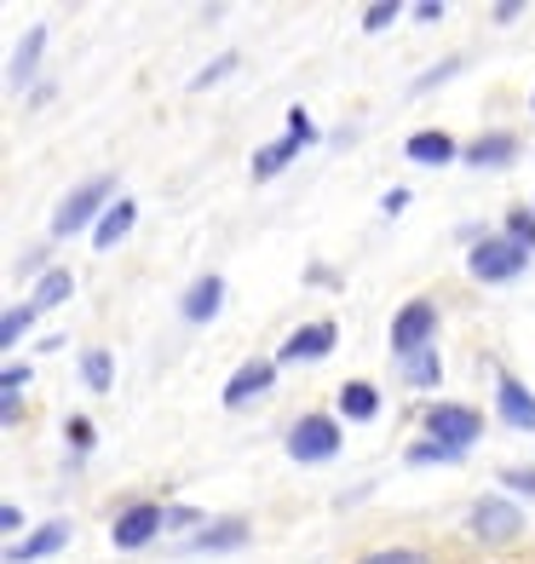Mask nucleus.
Wrapping results in <instances>:
<instances>
[{
	"label": "nucleus",
	"mask_w": 535,
	"mask_h": 564,
	"mask_svg": "<svg viewBox=\"0 0 535 564\" xmlns=\"http://www.w3.org/2000/svg\"><path fill=\"white\" fill-rule=\"evenodd\" d=\"M467 265H472L478 282H513V276L529 265V253H524L513 237H490V242H478V248H472V260H467Z\"/></svg>",
	"instance_id": "f257e3e1"
},
{
	"label": "nucleus",
	"mask_w": 535,
	"mask_h": 564,
	"mask_svg": "<svg viewBox=\"0 0 535 564\" xmlns=\"http://www.w3.org/2000/svg\"><path fill=\"white\" fill-rule=\"evenodd\" d=\"M110 191H116V178H110V173L87 178V185L75 191V196L64 202V208L53 214V237H75V230H81V225H92V214H98V208H105V202H110Z\"/></svg>",
	"instance_id": "f03ea898"
},
{
	"label": "nucleus",
	"mask_w": 535,
	"mask_h": 564,
	"mask_svg": "<svg viewBox=\"0 0 535 564\" xmlns=\"http://www.w3.org/2000/svg\"><path fill=\"white\" fill-rule=\"evenodd\" d=\"M432 328H438V305L432 300H410L392 323V351L410 357V351H426L432 346Z\"/></svg>",
	"instance_id": "7ed1b4c3"
},
{
	"label": "nucleus",
	"mask_w": 535,
	"mask_h": 564,
	"mask_svg": "<svg viewBox=\"0 0 535 564\" xmlns=\"http://www.w3.org/2000/svg\"><path fill=\"white\" fill-rule=\"evenodd\" d=\"M426 432L438 444H455V449H467L478 432H483V421H478V409H461V403H438V409H426Z\"/></svg>",
	"instance_id": "20e7f679"
},
{
	"label": "nucleus",
	"mask_w": 535,
	"mask_h": 564,
	"mask_svg": "<svg viewBox=\"0 0 535 564\" xmlns=\"http://www.w3.org/2000/svg\"><path fill=\"white\" fill-rule=\"evenodd\" d=\"M340 449V426L328 421V415H305L294 432H288V455L294 460H328Z\"/></svg>",
	"instance_id": "39448f33"
},
{
	"label": "nucleus",
	"mask_w": 535,
	"mask_h": 564,
	"mask_svg": "<svg viewBox=\"0 0 535 564\" xmlns=\"http://www.w3.org/2000/svg\"><path fill=\"white\" fill-rule=\"evenodd\" d=\"M524 530V519H518V507L513 501H478L472 507V535L478 542H513V535Z\"/></svg>",
	"instance_id": "423d86ee"
},
{
	"label": "nucleus",
	"mask_w": 535,
	"mask_h": 564,
	"mask_svg": "<svg viewBox=\"0 0 535 564\" xmlns=\"http://www.w3.org/2000/svg\"><path fill=\"white\" fill-rule=\"evenodd\" d=\"M162 524H167V512L144 501V507H127L121 519H116V530H110V535H116V547H144Z\"/></svg>",
	"instance_id": "0eeeda50"
},
{
	"label": "nucleus",
	"mask_w": 535,
	"mask_h": 564,
	"mask_svg": "<svg viewBox=\"0 0 535 564\" xmlns=\"http://www.w3.org/2000/svg\"><path fill=\"white\" fill-rule=\"evenodd\" d=\"M335 323H305V328H294V335H288V346H283V364H305V357H312V364H317V357H328V351H335Z\"/></svg>",
	"instance_id": "6e6552de"
},
{
	"label": "nucleus",
	"mask_w": 535,
	"mask_h": 564,
	"mask_svg": "<svg viewBox=\"0 0 535 564\" xmlns=\"http://www.w3.org/2000/svg\"><path fill=\"white\" fill-rule=\"evenodd\" d=\"M271 380H276V364H260V357H253V364H242V369L231 375V387H225V403L242 409V403H253L260 392H271Z\"/></svg>",
	"instance_id": "1a4fd4ad"
},
{
	"label": "nucleus",
	"mask_w": 535,
	"mask_h": 564,
	"mask_svg": "<svg viewBox=\"0 0 535 564\" xmlns=\"http://www.w3.org/2000/svg\"><path fill=\"white\" fill-rule=\"evenodd\" d=\"M403 156L421 162V167H444V162H455V139L449 133H415L403 144Z\"/></svg>",
	"instance_id": "9d476101"
},
{
	"label": "nucleus",
	"mask_w": 535,
	"mask_h": 564,
	"mask_svg": "<svg viewBox=\"0 0 535 564\" xmlns=\"http://www.w3.org/2000/svg\"><path fill=\"white\" fill-rule=\"evenodd\" d=\"M495 398H501V415H506V421L524 426V432H535V392H524L518 380L501 375V392H495Z\"/></svg>",
	"instance_id": "9b49d317"
},
{
	"label": "nucleus",
	"mask_w": 535,
	"mask_h": 564,
	"mask_svg": "<svg viewBox=\"0 0 535 564\" xmlns=\"http://www.w3.org/2000/svg\"><path fill=\"white\" fill-rule=\"evenodd\" d=\"M64 542H69V524H46L41 535H30V542H18L7 558H12V564H35V558H46V553H58Z\"/></svg>",
	"instance_id": "f8f14e48"
},
{
	"label": "nucleus",
	"mask_w": 535,
	"mask_h": 564,
	"mask_svg": "<svg viewBox=\"0 0 535 564\" xmlns=\"http://www.w3.org/2000/svg\"><path fill=\"white\" fill-rule=\"evenodd\" d=\"M513 156H518V139H513V133H490V139H478V144L467 150L472 167H506Z\"/></svg>",
	"instance_id": "ddd939ff"
},
{
	"label": "nucleus",
	"mask_w": 535,
	"mask_h": 564,
	"mask_svg": "<svg viewBox=\"0 0 535 564\" xmlns=\"http://www.w3.org/2000/svg\"><path fill=\"white\" fill-rule=\"evenodd\" d=\"M133 219H139V208H133V202H110V208H105V219H98V248H116L121 237H127V230H133Z\"/></svg>",
	"instance_id": "4468645a"
},
{
	"label": "nucleus",
	"mask_w": 535,
	"mask_h": 564,
	"mask_svg": "<svg viewBox=\"0 0 535 564\" xmlns=\"http://www.w3.org/2000/svg\"><path fill=\"white\" fill-rule=\"evenodd\" d=\"M219 300H225V282H219V276H201L196 289L185 294V317H190V323H208V317L219 312Z\"/></svg>",
	"instance_id": "2eb2a0df"
},
{
	"label": "nucleus",
	"mask_w": 535,
	"mask_h": 564,
	"mask_svg": "<svg viewBox=\"0 0 535 564\" xmlns=\"http://www.w3.org/2000/svg\"><path fill=\"white\" fill-rule=\"evenodd\" d=\"M374 409H380V398H374L369 380H351V387H340V415H346V421H374Z\"/></svg>",
	"instance_id": "dca6fc26"
},
{
	"label": "nucleus",
	"mask_w": 535,
	"mask_h": 564,
	"mask_svg": "<svg viewBox=\"0 0 535 564\" xmlns=\"http://www.w3.org/2000/svg\"><path fill=\"white\" fill-rule=\"evenodd\" d=\"M69 289H75V276H69V271H46L30 305H35V312H53V305H64V300H69Z\"/></svg>",
	"instance_id": "f3484780"
},
{
	"label": "nucleus",
	"mask_w": 535,
	"mask_h": 564,
	"mask_svg": "<svg viewBox=\"0 0 535 564\" xmlns=\"http://www.w3.org/2000/svg\"><path fill=\"white\" fill-rule=\"evenodd\" d=\"M305 139H283V144H271V150H260V156H253V173H260V178H271V173H283L288 162H294V150H299Z\"/></svg>",
	"instance_id": "a211bd4d"
},
{
	"label": "nucleus",
	"mask_w": 535,
	"mask_h": 564,
	"mask_svg": "<svg viewBox=\"0 0 535 564\" xmlns=\"http://www.w3.org/2000/svg\"><path fill=\"white\" fill-rule=\"evenodd\" d=\"M403 375H410L415 380V387H432V380H438V351H410V357H403Z\"/></svg>",
	"instance_id": "6ab92c4d"
},
{
	"label": "nucleus",
	"mask_w": 535,
	"mask_h": 564,
	"mask_svg": "<svg viewBox=\"0 0 535 564\" xmlns=\"http://www.w3.org/2000/svg\"><path fill=\"white\" fill-rule=\"evenodd\" d=\"M41 41H46V30H30V41L18 46V58H12V82H30V69H35V58H41Z\"/></svg>",
	"instance_id": "aec40b11"
},
{
	"label": "nucleus",
	"mask_w": 535,
	"mask_h": 564,
	"mask_svg": "<svg viewBox=\"0 0 535 564\" xmlns=\"http://www.w3.org/2000/svg\"><path fill=\"white\" fill-rule=\"evenodd\" d=\"M81 369H87V387H92V392H110V351L92 346V351L81 357Z\"/></svg>",
	"instance_id": "412c9836"
},
{
	"label": "nucleus",
	"mask_w": 535,
	"mask_h": 564,
	"mask_svg": "<svg viewBox=\"0 0 535 564\" xmlns=\"http://www.w3.org/2000/svg\"><path fill=\"white\" fill-rule=\"evenodd\" d=\"M506 230H513V242H518L524 253H535V214H524V208H518L513 219H506Z\"/></svg>",
	"instance_id": "4be33fe9"
},
{
	"label": "nucleus",
	"mask_w": 535,
	"mask_h": 564,
	"mask_svg": "<svg viewBox=\"0 0 535 564\" xmlns=\"http://www.w3.org/2000/svg\"><path fill=\"white\" fill-rule=\"evenodd\" d=\"M30 323H35V305H18V312H7V328H0V335H7V346H18V335H23Z\"/></svg>",
	"instance_id": "5701e85b"
},
{
	"label": "nucleus",
	"mask_w": 535,
	"mask_h": 564,
	"mask_svg": "<svg viewBox=\"0 0 535 564\" xmlns=\"http://www.w3.org/2000/svg\"><path fill=\"white\" fill-rule=\"evenodd\" d=\"M467 449H455V444H415L410 460H461Z\"/></svg>",
	"instance_id": "b1692460"
},
{
	"label": "nucleus",
	"mask_w": 535,
	"mask_h": 564,
	"mask_svg": "<svg viewBox=\"0 0 535 564\" xmlns=\"http://www.w3.org/2000/svg\"><path fill=\"white\" fill-rule=\"evenodd\" d=\"M363 564H426V553H410V547H386V553H369Z\"/></svg>",
	"instance_id": "393cba45"
},
{
	"label": "nucleus",
	"mask_w": 535,
	"mask_h": 564,
	"mask_svg": "<svg viewBox=\"0 0 535 564\" xmlns=\"http://www.w3.org/2000/svg\"><path fill=\"white\" fill-rule=\"evenodd\" d=\"M242 542V524H219V535H201L196 547H237Z\"/></svg>",
	"instance_id": "a878e982"
},
{
	"label": "nucleus",
	"mask_w": 535,
	"mask_h": 564,
	"mask_svg": "<svg viewBox=\"0 0 535 564\" xmlns=\"http://www.w3.org/2000/svg\"><path fill=\"white\" fill-rule=\"evenodd\" d=\"M288 133H294V139H305V144H312V133H317V127H312V116H305L299 105L288 110Z\"/></svg>",
	"instance_id": "bb28decb"
},
{
	"label": "nucleus",
	"mask_w": 535,
	"mask_h": 564,
	"mask_svg": "<svg viewBox=\"0 0 535 564\" xmlns=\"http://www.w3.org/2000/svg\"><path fill=\"white\" fill-rule=\"evenodd\" d=\"M392 18H397V7H369V12H363V30H386Z\"/></svg>",
	"instance_id": "cd10ccee"
},
{
	"label": "nucleus",
	"mask_w": 535,
	"mask_h": 564,
	"mask_svg": "<svg viewBox=\"0 0 535 564\" xmlns=\"http://www.w3.org/2000/svg\"><path fill=\"white\" fill-rule=\"evenodd\" d=\"M0 387H7V398H18V387H30V369H7V375H0Z\"/></svg>",
	"instance_id": "c85d7f7f"
},
{
	"label": "nucleus",
	"mask_w": 535,
	"mask_h": 564,
	"mask_svg": "<svg viewBox=\"0 0 535 564\" xmlns=\"http://www.w3.org/2000/svg\"><path fill=\"white\" fill-rule=\"evenodd\" d=\"M231 69H237V53H225V58H219L208 75H196V87H208V82H219V75H231Z\"/></svg>",
	"instance_id": "c756f323"
},
{
	"label": "nucleus",
	"mask_w": 535,
	"mask_h": 564,
	"mask_svg": "<svg viewBox=\"0 0 535 564\" xmlns=\"http://www.w3.org/2000/svg\"><path fill=\"white\" fill-rule=\"evenodd\" d=\"M69 444L75 449H92V421H69Z\"/></svg>",
	"instance_id": "7c9ffc66"
},
{
	"label": "nucleus",
	"mask_w": 535,
	"mask_h": 564,
	"mask_svg": "<svg viewBox=\"0 0 535 564\" xmlns=\"http://www.w3.org/2000/svg\"><path fill=\"white\" fill-rule=\"evenodd\" d=\"M506 484H513V490H524V496H535V473H529V467H513V473H506Z\"/></svg>",
	"instance_id": "2f4dec72"
}]
</instances>
